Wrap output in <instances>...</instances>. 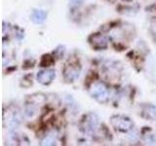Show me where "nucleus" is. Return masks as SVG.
<instances>
[{
  "instance_id": "obj_1",
  "label": "nucleus",
  "mask_w": 156,
  "mask_h": 146,
  "mask_svg": "<svg viewBox=\"0 0 156 146\" xmlns=\"http://www.w3.org/2000/svg\"><path fill=\"white\" fill-rule=\"evenodd\" d=\"M89 92L96 100L101 102V103H105L109 99L108 89L104 82L96 81L92 83V85L89 88Z\"/></svg>"
},
{
  "instance_id": "obj_2",
  "label": "nucleus",
  "mask_w": 156,
  "mask_h": 146,
  "mask_svg": "<svg viewBox=\"0 0 156 146\" xmlns=\"http://www.w3.org/2000/svg\"><path fill=\"white\" fill-rule=\"evenodd\" d=\"M110 124L113 129L119 133H128L132 130L134 123L129 117H125L122 115H114L110 118Z\"/></svg>"
},
{
  "instance_id": "obj_3",
  "label": "nucleus",
  "mask_w": 156,
  "mask_h": 146,
  "mask_svg": "<svg viewBox=\"0 0 156 146\" xmlns=\"http://www.w3.org/2000/svg\"><path fill=\"white\" fill-rule=\"evenodd\" d=\"M80 65L75 62H68L63 68V78L68 83L74 82L80 75Z\"/></svg>"
},
{
  "instance_id": "obj_4",
  "label": "nucleus",
  "mask_w": 156,
  "mask_h": 146,
  "mask_svg": "<svg viewBox=\"0 0 156 146\" xmlns=\"http://www.w3.org/2000/svg\"><path fill=\"white\" fill-rule=\"evenodd\" d=\"M89 43L95 50H105L108 45V38L100 32L93 33L89 37Z\"/></svg>"
},
{
  "instance_id": "obj_5",
  "label": "nucleus",
  "mask_w": 156,
  "mask_h": 146,
  "mask_svg": "<svg viewBox=\"0 0 156 146\" xmlns=\"http://www.w3.org/2000/svg\"><path fill=\"white\" fill-rule=\"evenodd\" d=\"M99 126V118L94 113H90L85 116L84 120L82 122V128L85 133L93 134L98 129Z\"/></svg>"
},
{
  "instance_id": "obj_6",
  "label": "nucleus",
  "mask_w": 156,
  "mask_h": 146,
  "mask_svg": "<svg viewBox=\"0 0 156 146\" xmlns=\"http://www.w3.org/2000/svg\"><path fill=\"white\" fill-rule=\"evenodd\" d=\"M55 76L56 74L54 70H50V69L41 70V71H39L37 74V81L42 85H49L52 83Z\"/></svg>"
},
{
  "instance_id": "obj_7",
  "label": "nucleus",
  "mask_w": 156,
  "mask_h": 146,
  "mask_svg": "<svg viewBox=\"0 0 156 146\" xmlns=\"http://www.w3.org/2000/svg\"><path fill=\"white\" fill-rule=\"evenodd\" d=\"M141 115L146 120H156V107L152 104H144L141 106Z\"/></svg>"
},
{
  "instance_id": "obj_8",
  "label": "nucleus",
  "mask_w": 156,
  "mask_h": 146,
  "mask_svg": "<svg viewBox=\"0 0 156 146\" xmlns=\"http://www.w3.org/2000/svg\"><path fill=\"white\" fill-rule=\"evenodd\" d=\"M47 18V12L44 10H34L31 14V21L36 24H41L45 22Z\"/></svg>"
},
{
  "instance_id": "obj_9",
  "label": "nucleus",
  "mask_w": 156,
  "mask_h": 146,
  "mask_svg": "<svg viewBox=\"0 0 156 146\" xmlns=\"http://www.w3.org/2000/svg\"><path fill=\"white\" fill-rule=\"evenodd\" d=\"M57 142V134L55 133H51L45 136V138L42 140L41 145H55Z\"/></svg>"
},
{
  "instance_id": "obj_10",
  "label": "nucleus",
  "mask_w": 156,
  "mask_h": 146,
  "mask_svg": "<svg viewBox=\"0 0 156 146\" xmlns=\"http://www.w3.org/2000/svg\"><path fill=\"white\" fill-rule=\"evenodd\" d=\"M54 62H55V58H54L51 55H44L41 58L40 65L42 67H47V66H50V65L54 64Z\"/></svg>"
},
{
  "instance_id": "obj_11",
  "label": "nucleus",
  "mask_w": 156,
  "mask_h": 146,
  "mask_svg": "<svg viewBox=\"0 0 156 146\" xmlns=\"http://www.w3.org/2000/svg\"><path fill=\"white\" fill-rule=\"evenodd\" d=\"M146 12L148 13V15L151 18L156 19V3L152 4L151 6H149L147 9H146Z\"/></svg>"
},
{
  "instance_id": "obj_12",
  "label": "nucleus",
  "mask_w": 156,
  "mask_h": 146,
  "mask_svg": "<svg viewBox=\"0 0 156 146\" xmlns=\"http://www.w3.org/2000/svg\"><path fill=\"white\" fill-rule=\"evenodd\" d=\"M83 1L84 0H70V4L72 6H79V5L83 3Z\"/></svg>"
},
{
  "instance_id": "obj_13",
  "label": "nucleus",
  "mask_w": 156,
  "mask_h": 146,
  "mask_svg": "<svg viewBox=\"0 0 156 146\" xmlns=\"http://www.w3.org/2000/svg\"><path fill=\"white\" fill-rule=\"evenodd\" d=\"M123 1H126V2H131V1H133V0H123Z\"/></svg>"
}]
</instances>
